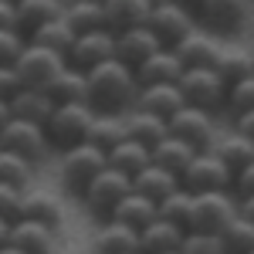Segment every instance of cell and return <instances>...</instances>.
Instances as JSON below:
<instances>
[{"label": "cell", "mask_w": 254, "mask_h": 254, "mask_svg": "<svg viewBox=\"0 0 254 254\" xmlns=\"http://www.w3.org/2000/svg\"><path fill=\"white\" fill-rule=\"evenodd\" d=\"M183 234H187V231H180V227L166 224V220H153L149 227L139 231V254H170V251H180Z\"/></svg>", "instance_id": "603a6c76"}, {"label": "cell", "mask_w": 254, "mask_h": 254, "mask_svg": "<svg viewBox=\"0 0 254 254\" xmlns=\"http://www.w3.org/2000/svg\"><path fill=\"white\" fill-rule=\"evenodd\" d=\"M98 7H102V24L109 34L129 31V27H146V17L153 10L149 0H105Z\"/></svg>", "instance_id": "5bb4252c"}, {"label": "cell", "mask_w": 254, "mask_h": 254, "mask_svg": "<svg viewBox=\"0 0 254 254\" xmlns=\"http://www.w3.org/2000/svg\"><path fill=\"white\" fill-rule=\"evenodd\" d=\"M105 166L132 180L139 170H146V166H149V149H146V146H139V142H132V139H122L116 149H109V153H105Z\"/></svg>", "instance_id": "4316f807"}, {"label": "cell", "mask_w": 254, "mask_h": 254, "mask_svg": "<svg viewBox=\"0 0 254 254\" xmlns=\"http://www.w3.org/2000/svg\"><path fill=\"white\" fill-rule=\"evenodd\" d=\"M220 163H224V170L234 176L241 173L244 166H251L254 163V146L251 139H241V136H227L224 142H217V149H210Z\"/></svg>", "instance_id": "836d02e7"}, {"label": "cell", "mask_w": 254, "mask_h": 254, "mask_svg": "<svg viewBox=\"0 0 254 254\" xmlns=\"http://www.w3.org/2000/svg\"><path fill=\"white\" fill-rule=\"evenodd\" d=\"M136 95H139V85H136V75L119 64L116 58L98 64L92 71H85V105L95 112V116H119L136 105Z\"/></svg>", "instance_id": "6da1fadb"}, {"label": "cell", "mask_w": 254, "mask_h": 254, "mask_svg": "<svg viewBox=\"0 0 254 254\" xmlns=\"http://www.w3.org/2000/svg\"><path fill=\"white\" fill-rule=\"evenodd\" d=\"M180 254H224L217 234H183Z\"/></svg>", "instance_id": "ab89813d"}, {"label": "cell", "mask_w": 254, "mask_h": 254, "mask_svg": "<svg viewBox=\"0 0 254 254\" xmlns=\"http://www.w3.org/2000/svg\"><path fill=\"white\" fill-rule=\"evenodd\" d=\"M146 31L159 41L163 51H173L176 44L193 31V17L180 3H153V10L146 17Z\"/></svg>", "instance_id": "52a82bcc"}, {"label": "cell", "mask_w": 254, "mask_h": 254, "mask_svg": "<svg viewBox=\"0 0 254 254\" xmlns=\"http://www.w3.org/2000/svg\"><path fill=\"white\" fill-rule=\"evenodd\" d=\"M220 251L224 254H254V224L248 217H234L220 234Z\"/></svg>", "instance_id": "e575fe53"}, {"label": "cell", "mask_w": 254, "mask_h": 254, "mask_svg": "<svg viewBox=\"0 0 254 254\" xmlns=\"http://www.w3.org/2000/svg\"><path fill=\"white\" fill-rule=\"evenodd\" d=\"M61 3L55 0H17L14 3V20H17V31H34L48 20L61 17Z\"/></svg>", "instance_id": "f546056e"}, {"label": "cell", "mask_w": 254, "mask_h": 254, "mask_svg": "<svg viewBox=\"0 0 254 254\" xmlns=\"http://www.w3.org/2000/svg\"><path fill=\"white\" fill-rule=\"evenodd\" d=\"M20 193H24V190H14V187H3V183H0V220H7V224L17 220Z\"/></svg>", "instance_id": "b9f144b4"}, {"label": "cell", "mask_w": 254, "mask_h": 254, "mask_svg": "<svg viewBox=\"0 0 254 254\" xmlns=\"http://www.w3.org/2000/svg\"><path fill=\"white\" fill-rule=\"evenodd\" d=\"M180 190H187L190 196L231 190V173H227L224 163L207 149V153H196V156L190 159V166L180 173Z\"/></svg>", "instance_id": "5b68a950"}, {"label": "cell", "mask_w": 254, "mask_h": 254, "mask_svg": "<svg viewBox=\"0 0 254 254\" xmlns=\"http://www.w3.org/2000/svg\"><path fill=\"white\" fill-rule=\"evenodd\" d=\"M7 109H10V119H20V122H31V126L44 129V122L55 112V102L44 95L41 88H20L17 95L7 102Z\"/></svg>", "instance_id": "d6986e66"}, {"label": "cell", "mask_w": 254, "mask_h": 254, "mask_svg": "<svg viewBox=\"0 0 254 254\" xmlns=\"http://www.w3.org/2000/svg\"><path fill=\"white\" fill-rule=\"evenodd\" d=\"M7 237H10V224L0 220V248H7Z\"/></svg>", "instance_id": "7dc6e473"}, {"label": "cell", "mask_w": 254, "mask_h": 254, "mask_svg": "<svg viewBox=\"0 0 254 254\" xmlns=\"http://www.w3.org/2000/svg\"><path fill=\"white\" fill-rule=\"evenodd\" d=\"M10 122V109H7V102H0V129Z\"/></svg>", "instance_id": "c3c4849f"}, {"label": "cell", "mask_w": 254, "mask_h": 254, "mask_svg": "<svg viewBox=\"0 0 254 254\" xmlns=\"http://www.w3.org/2000/svg\"><path fill=\"white\" fill-rule=\"evenodd\" d=\"M7 244L20 254H51L55 251V231L44 224H34V220H14Z\"/></svg>", "instance_id": "2e32d148"}, {"label": "cell", "mask_w": 254, "mask_h": 254, "mask_svg": "<svg viewBox=\"0 0 254 254\" xmlns=\"http://www.w3.org/2000/svg\"><path fill=\"white\" fill-rule=\"evenodd\" d=\"M231 190H234L241 200H251V193H254V163H251V166H244L241 173L231 176ZM231 190H227V193H231Z\"/></svg>", "instance_id": "7bdbcfd3"}, {"label": "cell", "mask_w": 254, "mask_h": 254, "mask_svg": "<svg viewBox=\"0 0 254 254\" xmlns=\"http://www.w3.org/2000/svg\"><path fill=\"white\" fill-rule=\"evenodd\" d=\"M0 31H17V20H14V3H10V0H0Z\"/></svg>", "instance_id": "f6af8a7d"}, {"label": "cell", "mask_w": 254, "mask_h": 254, "mask_svg": "<svg viewBox=\"0 0 254 254\" xmlns=\"http://www.w3.org/2000/svg\"><path fill=\"white\" fill-rule=\"evenodd\" d=\"M105 170V153H98L95 146L81 142L61 153V183L68 187V193H85V187Z\"/></svg>", "instance_id": "277c9868"}, {"label": "cell", "mask_w": 254, "mask_h": 254, "mask_svg": "<svg viewBox=\"0 0 254 254\" xmlns=\"http://www.w3.org/2000/svg\"><path fill=\"white\" fill-rule=\"evenodd\" d=\"M27 180H31V163H24L20 156L0 149V183L20 190V187H27Z\"/></svg>", "instance_id": "74e56055"}, {"label": "cell", "mask_w": 254, "mask_h": 254, "mask_svg": "<svg viewBox=\"0 0 254 254\" xmlns=\"http://www.w3.org/2000/svg\"><path fill=\"white\" fill-rule=\"evenodd\" d=\"M166 136H173L176 142L190 146L193 153H207L210 146V136H214V122H210V112H200V109H190L183 105L173 119H166Z\"/></svg>", "instance_id": "ba28073f"}, {"label": "cell", "mask_w": 254, "mask_h": 254, "mask_svg": "<svg viewBox=\"0 0 254 254\" xmlns=\"http://www.w3.org/2000/svg\"><path fill=\"white\" fill-rule=\"evenodd\" d=\"M187 214H190V193L187 190H176V193H170L166 200L156 203V220H166L180 231L187 227Z\"/></svg>", "instance_id": "8d00e7d4"}, {"label": "cell", "mask_w": 254, "mask_h": 254, "mask_svg": "<svg viewBox=\"0 0 254 254\" xmlns=\"http://www.w3.org/2000/svg\"><path fill=\"white\" fill-rule=\"evenodd\" d=\"M24 44H27V41L20 38V31H0V68L14 64L17 55L24 51Z\"/></svg>", "instance_id": "60d3db41"}, {"label": "cell", "mask_w": 254, "mask_h": 254, "mask_svg": "<svg viewBox=\"0 0 254 254\" xmlns=\"http://www.w3.org/2000/svg\"><path fill=\"white\" fill-rule=\"evenodd\" d=\"M217 51H220V48L214 44V38H210V34H200L193 27V31L173 48V58L180 61L183 71H190V68H214Z\"/></svg>", "instance_id": "ac0fdd59"}, {"label": "cell", "mask_w": 254, "mask_h": 254, "mask_svg": "<svg viewBox=\"0 0 254 254\" xmlns=\"http://www.w3.org/2000/svg\"><path fill=\"white\" fill-rule=\"evenodd\" d=\"M234 122H237V132H234V136L251 139V132H254V112H244V116H237Z\"/></svg>", "instance_id": "bcb514c9"}, {"label": "cell", "mask_w": 254, "mask_h": 254, "mask_svg": "<svg viewBox=\"0 0 254 254\" xmlns=\"http://www.w3.org/2000/svg\"><path fill=\"white\" fill-rule=\"evenodd\" d=\"M237 217V200L227 190L217 193H196L190 196V214H187V234H220Z\"/></svg>", "instance_id": "7a4b0ae2"}, {"label": "cell", "mask_w": 254, "mask_h": 254, "mask_svg": "<svg viewBox=\"0 0 254 254\" xmlns=\"http://www.w3.org/2000/svg\"><path fill=\"white\" fill-rule=\"evenodd\" d=\"M27 44H34V48H44V51H51V55H68L71 51V44H75V31L64 24V17H55L48 20V24H41L31 31V41Z\"/></svg>", "instance_id": "484cf974"}, {"label": "cell", "mask_w": 254, "mask_h": 254, "mask_svg": "<svg viewBox=\"0 0 254 254\" xmlns=\"http://www.w3.org/2000/svg\"><path fill=\"white\" fill-rule=\"evenodd\" d=\"M132 193V183H129V176L116 173V170H102V173L85 187V193H81V200L95 210L98 217H109L112 210H116L119 200H126V196Z\"/></svg>", "instance_id": "8fae6325"}, {"label": "cell", "mask_w": 254, "mask_h": 254, "mask_svg": "<svg viewBox=\"0 0 254 254\" xmlns=\"http://www.w3.org/2000/svg\"><path fill=\"white\" fill-rule=\"evenodd\" d=\"M224 102L231 109V116H244V112H254V78H244V81H234L227 85L224 92Z\"/></svg>", "instance_id": "f35d334b"}, {"label": "cell", "mask_w": 254, "mask_h": 254, "mask_svg": "<svg viewBox=\"0 0 254 254\" xmlns=\"http://www.w3.org/2000/svg\"><path fill=\"white\" fill-rule=\"evenodd\" d=\"M196 14L214 31H237L244 20L251 17V3L248 0H207V3H200Z\"/></svg>", "instance_id": "e0dca14e"}, {"label": "cell", "mask_w": 254, "mask_h": 254, "mask_svg": "<svg viewBox=\"0 0 254 254\" xmlns=\"http://www.w3.org/2000/svg\"><path fill=\"white\" fill-rule=\"evenodd\" d=\"M132 193H139V196H146L149 203H159V200H166L170 193H176L180 190V180L176 176H170L166 170H159V166H146V170H139L132 180Z\"/></svg>", "instance_id": "7402d4cb"}, {"label": "cell", "mask_w": 254, "mask_h": 254, "mask_svg": "<svg viewBox=\"0 0 254 254\" xmlns=\"http://www.w3.org/2000/svg\"><path fill=\"white\" fill-rule=\"evenodd\" d=\"M122 139H126V122L119 116H92L88 132H85L88 146H95L98 153H109V149H116Z\"/></svg>", "instance_id": "f1b7e54d"}, {"label": "cell", "mask_w": 254, "mask_h": 254, "mask_svg": "<svg viewBox=\"0 0 254 254\" xmlns=\"http://www.w3.org/2000/svg\"><path fill=\"white\" fill-rule=\"evenodd\" d=\"M176 88H180L183 102L190 109H200V112H210L217 105H224V92H227V85L214 75V68H190V71H183Z\"/></svg>", "instance_id": "8992f818"}, {"label": "cell", "mask_w": 254, "mask_h": 254, "mask_svg": "<svg viewBox=\"0 0 254 254\" xmlns=\"http://www.w3.org/2000/svg\"><path fill=\"white\" fill-rule=\"evenodd\" d=\"M92 116H95V112H92L85 102H75V105H55L51 119L44 122V139H48V146H58L61 153L71 149V146H81Z\"/></svg>", "instance_id": "3957f363"}, {"label": "cell", "mask_w": 254, "mask_h": 254, "mask_svg": "<svg viewBox=\"0 0 254 254\" xmlns=\"http://www.w3.org/2000/svg\"><path fill=\"white\" fill-rule=\"evenodd\" d=\"M170 254H180V251H170Z\"/></svg>", "instance_id": "f907efd6"}, {"label": "cell", "mask_w": 254, "mask_h": 254, "mask_svg": "<svg viewBox=\"0 0 254 254\" xmlns=\"http://www.w3.org/2000/svg\"><path fill=\"white\" fill-rule=\"evenodd\" d=\"M61 17L75 31V38H78V34H88V31H105V24H102V7H98V3H68V7L61 10Z\"/></svg>", "instance_id": "d590c367"}, {"label": "cell", "mask_w": 254, "mask_h": 254, "mask_svg": "<svg viewBox=\"0 0 254 254\" xmlns=\"http://www.w3.org/2000/svg\"><path fill=\"white\" fill-rule=\"evenodd\" d=\"M17 220H34V224H44V227L58 231V227H61V203H58V196L44 193V190L20 193Z\"/></svg>", "instance_id": "44dd1931"}, {"label": "cell", "mask_w": 254, "mask_h": 254, "mask_svg": "<svg viewBox=\"0 0 254 254\" xmlns=\"http://www.w3.org/2000/svg\"><path fill=\"white\" fill-rule=\"evenodd\" d=\"M112 55H116V34H109V31H88V34L75 38L71 51L64 55V64L85 75V71H92L98 64L112 61Z\"/></svg>", "instance_id": "30bf717a"}, {"label": "cell", "mask_w": 254, "mask_h": 254, "mask_svg": "<svg viewBox=\"0 0 254 254\" xmlns=\"http://www.w3.org/2000/svg\"><path fill=\"white\" fill-rule=\"evenodd\" d=\"M95 251L98 254H139V234L116 224V220H109L95 237Z\"/></svg>", "instance_id": "4dcf8cb0"}, {"label": "cell", "mask_w": 254, "mask_h": 254, "mask_svg": "<svg viewBox=\"0 0 254 254\" xmlns=\"http://www.w3.org/2000/svg\"><path fill=\"white\" fill-rule=\"evenodd\" d=\"M41 92L51 98L55 105H75V102H85V75L64 64Z\"/></svg>", "instance_id": "d4e9b609"}, {"label": "cell", "mask_w": 254, "mask_h": 254, "mask_svg": "<svg viewBox=\"0 0 254 254\" xmlns=\"http://www.w3.org/2000/svg\"><path fill=\"white\" fill-rule=\"evenodd\" d=\"M17 92H20V78H17V71H14V64L0 68V102H10Z\"/></svg>", "instance_id": "ee69618b"}, {"label": "cell", "mask_w": 254, "mask_h": 254, "mask_svg": "<svg viewBox=\"0 0 254 254\" xmlns=\"http://www.w3.org/2000/svg\"><path fill=\"white\" fill-rule=\"evenodd\" d=\"M156 51H163V48H159V41L146 27H129V31H119L116 34V55L112 58L119 64H126L129 71H136L139 64L146 58H153Z\"/></svg>", "instance_id": "4fadbf2b"}, {"label": "cell", "mask_w": 254, "mask_h": 254, "mask_svg": "<svg viewBox=\"0 0 254 254\" xmlns=\"http://www.w3.org/2000/svg\"><path fill=\"white\" fill-rule=\"evenodd\" d=\"M126 122V139H132L139 146H146V149H153L156 142L166 139V122L156 116H146V112H132L129 119H122Z\"/></svg>", "instance_id": "1f68e13d"}, {"label": "cell", "mask_w": 254, "mask_h": 254, "mask_svg": "<svg viewBox=\"0 0 254 254\" xmlns=\"http://www.w3.org/2000/svg\"><path fill=\"white\" fill-rule=\"evenodd\" d=\"M61 68H64V58H61V55H51V51L34 48V44H24V51H20L17 61H14L20 88H44Z\"/></svg>", "instance_id": "9c48e42d"}, {"label": "cell", "mask_w": 254, "mask_h": 254, "mask_svg": "<svg viewBox=\"0 0 254 254\" xmlns=\"http://www.w3.org/2000/svg\"><path fill=\"white\" fill-rule=\"evenodd\" d=\"M132 75H136L139 88H149V85H176L180 75H183V68H180V61L173 58V51H156L153 58L142 61Z\"/></svg>", "instance_id": "ffe728a7"}, {"label": "cell", "mask_w": 254, "mask_h": 254, "mask_svg": "<svg viewBox=\"0 0 254 254\" xmlns=\"http://www.w3.org/2000/svg\"><path fill=\"white\" fill-rule=\"evenodd\" d=\"M214 75L224 85H234V81H244V78H254V64H251V55L248 51H217L214 58Z\"/></svg>", "instance_id": "d6a6232c"}, {"label": "cell", "mask_w": 254, "mask_h": 254, "mask_svg": "<svg viewBox=\"0 0 254 254\" xmlns=\"http://www.w3.org/2000/svg\"><path fill=\"white\" fill-rule=\"evenodd\" d=\"M109 220H116L122 227H129V231H142V227H149L153 220H156V203H149L146 196L139 193H129L126 200H119L116 210L109 214Z\"/></svg>", "instance_id": "cb8c5ba5"}, {"label": "cell", "mask_w": 254, "mask_h": 254, "mask_svg": "<svg viewBox=\"0 0 254 254\" xmlns=\"http://www.w3.org/2000/svg\"><path fill=\"white\" fill-rule=\"evenodd\" d=\"M193 156H196L193 149L183 146V142H176L173 136H166L163 142H156V146L149 149V163L159 166V170H166V173L176 176V180H180V173L190 166V159H193Z\"/></svg>", "instance_id": "83f0119b"}, {"label": "cell", "mask_w": 254, "mask_h": 254, "mask_svg": "<svg viewBox=\"0 0 254 254\" xmlns=\"http://www.w3.org/2000/svg\"><path fill=\"white\" fill-rule=\"evenodd\" d=\"M0 254H20V251H14V248L7 244V248H0Z\"/></svg>", "instance_id": "681fc988"}, {"label": "cell", "mask_w": 254, "mask_h": 254, "mask_svg": "<svg viewBox=\"0 0 254 254\" xmlns=\"http://www.w3.org/2000/svg\"><path fill=\"white\" fill-rule=\"evenodd\" d=\"M0 149H7V153L20 156L24 163H34V159L44 156L48 139H44V129H41V126L20 122V119H10V122L0 129Z\"/></svg>", "instance_id": "7c38bea8"}, {"label": "cell", "mask_w": 254, "mask_h": 254, "mask_svg": "<svg viewBox=\"0 0 254 254\" xmlns=\"http://www.w3.org/2000/svg\"><path fill=\"white\" fill-rule=\"evenodd\" d=\"M187 102L180 95L176 85H149V88H139L136 95V112H146V116H156V119H173Z\"/></svg>", "instance_id": "9a60e30c"}]
</instances>
